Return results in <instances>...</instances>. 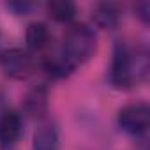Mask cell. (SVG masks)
Instances as JSON below:
<instances>
[{"label":"cell","instance_id":"obj_8","mask_svg":"<svg viewBox=\"0 0 150 150\" xmlns=\"http://www.w3.org/2000/svg\"><path fill=\"white\" fill-rule=\"evenodd\" d=\"M32 150H60V132L53 120H42L34 132Z\"/></svg>","mask_w":150,"mask_h":150},{"label":"cell","instance_id":"obj_9","mask_svg":"<svg viewBox=\"0 0 150 150\" xmlns=\"http://www.w3.org/2000/svg\"><path fill=\"white\" fill-rule=\"evenodd\" d=\"M42 67H44V71L50 74V76H53L57 80H62V78L71 76V74L74 72V69H76V65H74L60 50L57 53L48 55L44 58V62H42Z\"/></svg>","mask_w":150,"mask_h":150},{"label":"cell","instance_id":"obj_3","mask_svg":"<svg viewBox=\"0 0 150 150\" xmlns=\"http://www.w3.org/2000/svg\"><path fill=\"white\" fill-rule=\"evenodd\" d=\"M117 122L118 127L132 136H139L143 132H146L148 124H150V108L146 103H131L125 104L124 108H120L118 115H117Z\"/></svg>","mask_w":150,"mask_h":150},{"label":"cell","instance_id":"obj_7","mask_svg":"<svg viewBox=\"0 0 150 150\" xmlns=\"http://www.w3.org/2000/svg\"><path fill=\"white\" fill-rule=\"evenodd\" d=\"M92 20L103 30H115L122 21V7L117 2H99L92 9Z\"/></svg>","mask_w":150,"mask_h":150},{"label":"cell","instance_id":"obj_5","mask_svg":"<svg viewBox=\"0 0 150 150\" xmlns=\"http://www.w3.org/2000/svg\"><path fill=\"white\" fill-rule=\"evenodd\" d=\"M23 134V118L16 111H4L0 115V146L9 148L20 141Z\"/></svg>","mask_w":150,"mask_h":150},{"label":"cell","instance_id":"obj_6","mask_svg":"<svg viewBox=\"0 0 150 150\" xmlns=\"http://www.w3.org/2000/svg\"><path fill=\"white\" fill-rule=\"evenodd\" d=\"M48 103H50V88L44 83L34 85L23 97V110L27 115L34 118H42L44 113L48 111Z\"/></svg>","mask_w":150,"mask_h":150},{"label":"cell","instance_id":"obj_4","mask_svg":"<svg viewBox=\"0 0 150 150\" xmlns=\"http://www.w3.org/2000/svg\"><path fill=\"white\" fill-rule=\"evenodd\" d=\"M0 67H2L6 76L13 80H27L28 76H32L35 64L28 51H23L20 48H11L0 53Z\"/></svg>","mask_w":150,"mask_h":150},{"label":"cell","instance_id":"obj_1","mask_svg":"<svg viewBox=\"0 0 150 150\" xmlns=\"http://www.w3.org/2000/svg\"><path fill=\"white\" fill-rule=\"evenodd\" d=\"M150 71L148 51L141 44L117 42L110 65V83L118 90H129L143 83Z\"/></svg>","mask_w":150,"mask_h":150},{"label":"cell","instance_id":"obj_11","mask_svg":"<svg viewBox=\"0 0 150 150\" xmlns=\"http://www.w3.org/2000/svg\"><path fill=\"white\" fill-rule=\"evenodd\" d=\"M46 11L50 18H53L58 23H69L78 14L76 4L71 2V0H51L46 4Z\"/></svg>","mask_w":150,"mask_h":150},{"label":"cell","instance_id":"obj_12","mask_svg":"<svg viewBox=\"0 0 150 150\" xmlns=\"http://www.w3.org/2000/svg\"><path fill=\"white\" fill-rule=\"evenodd\" d=\"M6 7L9 11H13L16 16H25V14H30L37 7V4H34V2H9Z\"/></svg>","mask_w":150,"mask_h":150},{"label":"cell","instance_id":"obj_2","mask_svg":"<svg viewBox=\"0 0 150 150\" xmlns=\"http://www.w3.org/2000/svg\"><path fill=\"white\" fill-rule=\"evenodd\" d=\"M96 50H97L96 32L85 23H74L64 34V41H62L60 51L76 67L80 64L90 60L94 57Z\"/></svg>","mask_w":150,"mask_h":150},{"label":"cell","instance_id":"obj_13","mask_svg":"<svg viewBox=\"0 0 150 150\" xmlns=\"http://www.w3.org/2000/svg\"><path fill=\"white\" fill-rule=\"evenodd\" d=\"M134 13H136V16L141 20V23H148L150 21V4L148 2H138L136 6H134Z\"/></svg>","mask_w":150,"mask_h":150},{"label":"cell","instance_id":"obj_10","mask_svg":"<svg viewBox=\"0 0 150 150\" xmlns=\"http://www.w3.org/2000/svg\"><path fill=\"white\" fill-rule=\"evenodd\" d=\"M50 39H51V34H50V28H48L46 23H42V21H32L27 27L25 41H27V48L30 51H41V50H44L50 44Z\"/></svg>","mask_w":150,"mask_h":150}]
</instances>
